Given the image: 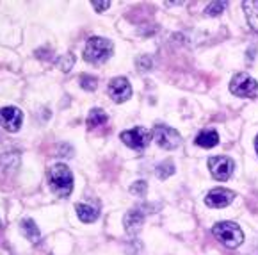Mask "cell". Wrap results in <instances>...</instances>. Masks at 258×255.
<instances>
[{"mask_svg": "<svg viewBox=\"0 0 258 255\" xmlns=\"http://www.w3.org/2000/svg\"><path fill=\"white\" fill-rule=\"evenodd\" d=\"M73 61H75V59H73L72 54H66L64 58L59 59V66H61L62 72H70V70H72V66H73Z\"/></svg>", "mask_w": 258, "mask_h": 255, "instance_id": "44dd1931", "label": "cell"}, {"mask_svg": "<svg viewBox=\"0 0 258 255\" xmlns=\"http://www.w3.org/2000/svg\"><path fill=\"white\" fill-rule=\"evenodd\" d=\"M137 68L141 70V72H146V70L152 68V59L146 58V56H143V58L137 59Z\"/></svg>", "mask_w": 258, "mask_h": 255, "instance_id": "7402d4cb", "label": "cell"}, {"mask_svg": "<svg viewBox=\"0 0 258 255\" xmlns=\"http://www.w3.org/2000/svg\"><path fill=\"white\" fill-rule=\"evenodd\" d=\"M254 148H256V154H258V136H256V141H254Z\"/></svg>", "mask_w": 258, "mask_h": 255, "instance_id": "cb8c5ba5", "label": "cell"}, {"mask_svg": "<svg viewBox=\"0 0 258 255\" xmlns=\"http://www.w3.org/2000/svg\"><path fill=\"white\" fill-rule=\"evenodd\" d=\"M48 184L57 196L66 198L73 191V173L66 164H55L48 172Z\"/></svg>", "mask_w": 258, "mask_h": 255, "instance_id": "6da1fadb", "label": "cell"}, {"mask_svg": "<svg viewBox=\"0 0 258 255\" xmlns=\"http://www.w3.org/2000/svg\"><path fill=\"white\" fill-rule=\"evenodd\" d=\"M109 95L114 102H125L132 96V86L125 77H116L109 84Z\"/></svg>", "mask_w": 258, "mask_h": 255, "instance_id": "30bf717a", "label": "cell"}, {"mask_svg": "<svg viewBox=\"0 0 258 255\" xmlns=\"http://www.w3.org/2000/svg\"><path fill=\"white\" fill-rule=\"evenodd\" d=\"M152 134H153V137H155L157 145L164 150H175V148H178L180 143H182L180 134L167 125H155Z\"/></svg>", "mask_w": 258, "mask_h": 255, "instance_id": "5b68a950", "label": "cell"}, {"mask_svg": "<svg viewBox=\"0 0 258 255\" xmlns=\"http://www.w3.org/2000/svg\"><path fill=\"white\" fill-rule=\"evenodd\" d=\"M232 95L240 98H256L258 96V82L247 73H237L230 82Z\"/></svg>", "mask_w": 258, "mask_h": 255, "instance_id": "277c9868", "label": "cell"}, {"mask_svg": "<svg viewBox=\"0 0 258 255\" xmlns=\"http://www.w3.org/2000/svg\"><path fill=\"white\" fill-rule=\"evenodd\" d=\"M228 8V2H212V4L207 8V15L209 16H217Z\"/></svg>", "mask_w": 258, "mask_h": 255, "instance_id": "ac0fdd59", "label": "cell"}, {"mask_svg": "<svg viewBox=\"0 0 258 255\" xmlns=\"http://www.w3.org/2000/svg\"><path fill=\"white\" fill-rule=\"evenodd\" d=\"M143 223H145V213H141V209H132L130 213L125 214V220H123L125 230L132 236L139 232Z\"/></svg>", "mask_w": 258, "mask_h": 255, "instance_id": "8fae6325", "label": "cell"}, {"mask_svg": "<svg viewBox=\"0 0 258 255\" xmlns=\"http://www.w3.org/2000/svg\"><path fill=\"white\" fill-rule=\"evenodd\" d=\"M244 11H246V18L249 27L254 32H258V0H247L242 4Z\"/></svg>", "mask_w": 258, "mask_h": 255, "instance_id": "4fadbf2b", "label": "cell"}, {"mask_svg": "<svg viewBox=\"0 0 258 255\" xmlns=\"http://www.w3.org/2000/svg\"><path fill=\"white\" fill-rule=\"evenodd\" d=\"M23 122V113L18 107H4L0 109V127H4L8 132H18Z\"/></svg>", "mask_w": 258, "mask_h": 255, "instance_id": "ba28073f", "label": "cell"}, {"mask_svg": "<svg viewBox=\"0 0 258 255\" xmlns=\"http://www.w3.org/2000/svg\"><path fill=\"white\" fill-rule=\"evenodd\" d=\"M80 84H82V88L86 89V91H95V89H96V84H98V80H96L95 77L82 75V77H80Z\"/></svg>", "mask_w": 258, "mask_h": 255, "instance_id": "d6986e66", "label": "cell"}, {"mask_svg": "<svg viewBox=\"0 0 258 255\" xmlns=\"http://www.w3.org/2000/svg\"><path fill=\"white\" fill-rule=\"evenodd\" d=\"M157 177L159 179H167V177H171L173 173H175V164L171 163V161H166V163L159 164L157 166Z\"/></svg>", "mask_w": 258, "mask_h": 255, "instance_id": "e0dca14e", "label": "cell"}, {"mask_svg": "<svg viewBox=\"0 0 258 255\" xmlns=\"http://www.w3.org/2000/svg\"><path fill=\"white\" fill-rule=\"evenodd\" d=\"M121 141L126 146H130L132 150H143L148 146L150 137H152V132L146 130L145 127H136L132 130H123L121 132Z\"/></svg>", "mask_w": 258, "mask_h": 255, "instance_id": "8992f818", "label": "cell"}, {"mask_svg": "<svg viewBox=\"0 0 258 255\" xmlns=\"http://www.w3.org/2000/svg\"><path fill=\"white\" fill-rule=\"evenodd\" d=\"M75 211H77V216H79L80 221H84V223H93V221H96V218H98V209L88 206V203H77Z\"/></svg>", "mask_w": 258, "mask_h": 255, "instance_id": "9a60e30c", "label": "cell"}, {"mask_svg": "<svg viewBox=\"0 0 258 255\" xmlns=\"http://www.w3.org/2000/svg\"><path fill=\"white\" fill-rule=\"evenodd\" d=\"M235 193H232L230 189H224V187H216V189L209 191L205 196V203L214 209H221V207H226L233 202Z\"/></svg>", "mask_w": 258, "mask_h": 255, "instance_id": "9c48e42d", "label": "cell"}, {"mask_svg": "<svg viewBox=\"0 0 258 255\" xmlns=\"http://www.w3.org/2000/svg\"><path fill=\"white\" fill-rule=\"evenodd\" d=\"M219 143V134L214 129H205L196 136V145L203 148H212Z\"/></svg>", "mask_w": 258, "mask_h": 255, "instance_id": "7c38bea8", "label": "cell"}, {"mask_svg": "<svg viewBox=\"0 0 258 255\" xmlns=\"http://www.w3.org/2000/svg\"><path fill=\"white\" fill-rule=\"evenodd\" d=\"M209 170L212 173L214 179L221 180H228L233 173V161L230 157L224 156H217V157H210L209 159Z\"/></svg>", "mask_w": 258, "mask_h": 255, "instance_id": "52a82bcc", "label": "cell"}, {"mask_svg": "<svg viewBox=\"0 0 258 255\" xmlns=\"http://www.w3.org/2000/svg\"><path fill=\"white\" fill-rule=\"evenodd\" d=\"M112 52V41H109L105 38H89L88 45L84 48V58H86V61L93 63V65H103V63L110 59Z\"/></svg>", "mask_w": 258, "mask_h": 255, "instance_id": "7a4b0ae2", "label": "cell"}, {"mask_svg": "<svg viewBox=\"0 0 258 255\" xmlns=\"http://www.w3.org/2000/svg\"><path fill=\"white\" fill-rule=\"evenodd\" d=\"M109 6H110V2H93V8H95L98 13L105 11V9L109 8Z\"/></svg>", "mask_w": 258, "mask_h": 255, "instance_id": "603a6c76", "label": "cell"}, {"mask_svg": "<svg viewBox=\"0 0 258 255\" xmlns=\"http://www.w3.org/2000/svg\"><path fill=\"white\" fill-rule=\"evenodd\" d=\"M146 191H148V184L145 180H139V182L132 184V187H130V193L136 194V196H145Z\"/></svg>", "mask_w": 258, "mask_h": 255, "instance_id": "ffe728a7", "label": "cell"}, {"mask_svg": "<svg viewBox=\"0 0 258 255\" xmlns=\"http://www.w3.org/2000/svg\"><path fill=\"white\" fill-rule=\"evenodd\" d=\"M214 236L228 248H237L242 244L244 241V234L239 229V225L232 223V221H221V223L214 225L212 229Z\"/></svg>", "mask_w": 258, "mask_h": 255, "instance_id": "3957f363", "label": "cell"}, {"mask_svg": "<svg viewBox=\"0 0 258 255\" xmlns=\"http://www.w3.org/2000/svg\"><path fill=\"white\" fill-rule=\"evenodd\" d=\"M107 123V115L103 109H91L88 115V127L89 129H96Z\"/></svg>", "mask_w": 258, "mask_h": 255, "instance_id": "2e32d148", "label": "cell"}, {"mask_svg": "<svg viewBox=\"0 0 258 255\" xmlns=\"http://www.w3.org/2000/svg\"><path fill=\"white\" fill-rule=\"evenodd\" d=\"M22 234L27 237V239L31 241V243H39V239H41V234H39V229L36 227V223L31 220V218H25V220H22Z\"/></svg>", "mask_w": 258, "mask_h": 255, "instance_id": "5bb4252c", "label": "cell"}]
</instances>
